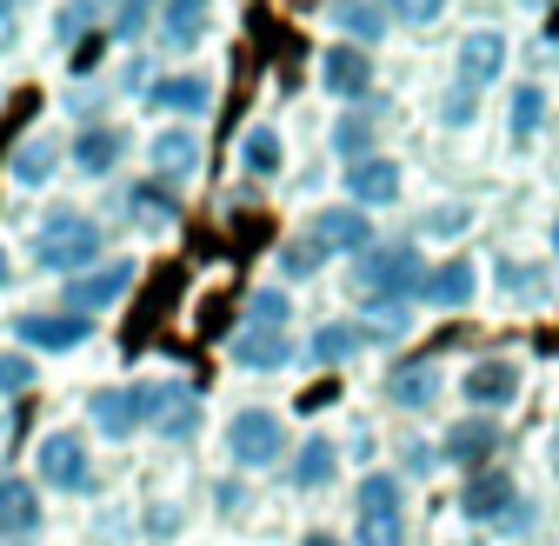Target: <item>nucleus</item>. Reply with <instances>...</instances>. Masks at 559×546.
I'll return each mask as SVG.
<instances>
[{
	"label": "nucleus",
	"mask_w": 559,
	"mask_h": 546,
	"mask_svg": "<svg viewBox=\"0 0 559 546\" xmlns=\"http://www.w3.org/2000/svg\"><path fill=\"white\" fill-rule=\"evenodd\" d=\"M360 273H367L373 294H393V300H400V294L419 287V253H413V247H386V253H373Z\"/></svg>",
	"instance_id": "obj_9"
},
{
	"label": "nucleus",
	"mask_w": 559,
	"mask_h": 546,
	"mask_svg": "<svg viewBox=\"0 0 559 546\" xmlns=\"http://www.w3.org/2000/svg\"><path fill=\"white\" fill-rule=\"evenodd\" d=\"M360 347H367V327H354V320H340V327H320V333H313V360H326V367L354 360Z\"/></svg>",
	"instance_id": "obj_22"
},
{
	"label": "nucleus",
	"mask_w": 559,
	"mask_h": 546,
	"mask_svg": "<svg viewBox=\"0 0 559 546\" xmlns=\"http://www.w3.org/2000/svg\"><path fill=\"white\" fill-rule=\"evenodd\" d=\"M307 546H340V539H326V533H307Z\"/></svg>",
	"instance_id": "obj_40"
},
{
	"label": "nucleus",
	"mask_w": 559,
	"mask_h": 546,
	"mask_svg": "<svg viewBox=\"0 0 559 546\" xmlns=\"http://www.w3.org/2000/svg\"><path fill=\"white\" fill-rule=\"evenodd\" d=\"M0 287H8V253H0Z\"/></svg>",
	"instance_id": "obj_41"
},
{
	"label": "nucleus",
	"mask_w": 559,
	"mask_h": 546,
	"mask_svg": "<svg viewBox=\"0 0 559 546\" xmlns=\"http://www.w3.org/2000/svg\"><path fill=\"white\" fill-rule=\"evenodd\" d=\"M133 207L147 214V221H167V214H174V207H167V193H154V187H140V193H133Z\"/></svg>",
	"instance_id": "obj_37"
},
{
	"label": "nucleus",
	"mask_w": 559,
	"mask_h": 546,
	"mask_svg": "<svg viewBox=\"0 0 559 546\" xmlns=\"http://www.w3.org/2000/svg\"><path fill=\"white\" fill-rule=\"evenodd\" d=\"M333 460H340V453H333V440H326V434H313V440L300 447V460H294V487H307V494H313V487H326V480H333Z\"/></svg>",
	"instance_id": "obj_24"
},
{
	"label": "nucleus",
	"mask_w": 559,
	"mask_h": 546,
	"mask_svg": "<svg viewBox=\"0 0 559 546\" xmlns=\"http://www.w3.org/2000/svg\"><path fill=\"white\" fill-rule=\"evenodd\" d=\"M14 34H21V14H14V8H0V47H8Z\"/></svg>",
	"instance_id": "obj_39"
},
{
	"label": "nucleus",
	"mask_w": 559,
	"mask_h": 546,
	"mask_svg": "<svg viewBox=\"0 0 559 546\" xmlns=\"http://www.w3.org/2000/svg\"><path fill=\"white\" fill-rule=\"evenodd\" d=\"M154 174L160 180H193L200 174V141L193 133H160L154 141Z\"/></svg>",
	"instance_id": "obj_19"
},
{
	"label": "nucleus",
	"mask_w": 559,
	"mask_h": 546,
	"mask_svg": "<svg viewBox=\"0 0 559 546\" xmlns=\"http://www.w3.org/2000/svg\"><path fill=\"white\" fill-rule=\"evenodd\" d=\"M552 473H559V440H552Z\"/></svg>",
	"instance_id": "obj_43"
},
{
	"label": "nucleus",
	"mask_w": 559,
	"mask_h": 546,
	"mask_svg": "<svg viewBox=\"0 0 559 546\" xmlns=\"http://www.w3.org/2000/svg\"><path fill=\"white\" fill-rule=\"evenodd\" d=\"M287 313H294V300L280 294V287H253V294H247V320H253V333H287Z\"/></svg>",
	"instance_id": "obj_25"
},
{
	"label": "nucleus",
	"mask_w": 559,
	"mask_h": 546,
	"mask_svg": "<svg viewBox=\"0 0 559 546\" xmlns=\"http://www.w3.org/2000/svg\"><path fill=\"white\" fill-rule=\"evenodd\" d=\"M360 546H400L406 539V500L393 473H367L360 480Z\"/></svg>",
	"instance_id": "obj_3"
},
{
	"label": "nucleus",
	"mask_w": 559,
	"mask_h": 546,
	"mask_svg": "<svg viewBox=\"0 0 559 546\" xmlns=\"http://www.w3.org/2000/svg\"><path fill=\"white\" fill-rule=\"evenodd\" d=\"M67 154H74V167H81V174H107V167H114V154H120V133H114V127H87Z\"/></svg>",
	"instance_id": "obj_23"
},
{
	"label": "nucleus",
	"mask_w": 559,
	"mask_h": 546,
	"mask_svg": "<svg viewBox=\"0 0 559 546\" xmlns=\"http://www.w3.org/2000/svg\"><path fill=\"white\" fill-rule=\"evenodd\" d=\"M206 21H214L206 8H167V14H160V34H167L174 47H193V40L206 34Z\"/></svg>",
	"instance_id": "obj_28"
},
{
	"label": "nucleus",
	"mask_w": 559,
	"mask_h": 546,
	"mask_svg": "<svg viewBox=\"0 0 559 546\" xmlns=\"http://www.w3.org/2000/svg\"><path fill=\"white\" fill-rule=\"evenodd\" d=\"M34 260L53 266V273H81L87 260H100V227L87 214H47V227L34 240Z\"/></svg>",
	"instance_id": "obj_1"
},
{
	"label": "nucleus",
	"mask_w": 559,
	"mask_h": 546,
	"mask_svg": "<svg viewBox=\"0 0 559 546\" xmlns=\"http://www.w3.org/2000/svg\"><path fill=\"white\" fill-rule=\"evenodd\" d=\"M486 447H493V420H473V427H460V434H447V460H479Z\"/></svg>",
	"instance_id": "obj_30"
},
{
	"label": "nucleus",
	"mask_w": 559,
	"mask_h": 546,
	"mask_svg": "<svg viewBox=\"0 0 559 546\" xmlns=\"http://www.w3.org/2000/svg\"><path fill=\"white\" fill-rule=\"evenodd\" d=\"M280 447H287V420L266 414V406L227 420V460H234V466H273Z\"/></svg>",
	"instance_id": "obj_4"
},
{
	"label": "nucleus",
	"mask_w": 559,
	"mask_h": 546,
	"mask_svg": "<svg viewBox=\"0 0 559 546\" xmlns=\"http://www.w3.org/2000/svg\"><path fill=\"white\" fill-rule=\"evenodd\" d=\"M386 21H393V14H380V8H333V27L360 34V40H380V34H386Z\"/></svg>",
	"instance_id": "obj_31"
},
{
	"label": "nucleus",
	"mask_w": 559,
	"mask_h": 546,
	"mask_svg": "<svg viewBox=\"0 0 559 546\" xmlns=\"http://www.w3.org/2000/svg\"><path fill=\"white\" fill-rule=\"evenodd\" d=\"M466 227H473V214H466V207H447V214H427V234H433V240H453V234H466Z\"/></svg>",
	"instance_id": "obj_35"
},
{
	"label": "nucleus",
	"mask_w": 559,
	"mask_h": 546,
	"mask_svg": "<svg viewBox=\"0 0 559 546\" xmlns=\"http://www.w3.org/2000/svg\"><path fill=\"white\" fill-rule=\"evenodd\" d=\"M507 67V40L500 34H466L460 40V87H493Z\"/></svg>",
	"instance_id": "obj_8"
},
{
	"label": "nucleus",
	"mask_w": 559,
	"mask_h": 546,
	"mask_svg": "<svg viewBox=\"0 0 559 546\" xmlns=\"http://www.w3.org/2000/svg\"><path fill=\"white\" fill-rule=\"evenodd\" d=\"M234 360L247 373H280V367L294 360V347H287V333H240L234 340Z\"/></svg>",
	"instance_id": "obj_15"
},
{
	"label": "nucleus",
	"mask_w": 559,
	"mask_h": 546,
	"mask_svg": "<svg viewBox=\"0 0 559 546\" xmlns=\"http://www.w3.org/2000/svg\"><path fill=\"white\" fill-rule=\"evenodd\" d=\"M433 114H440V127H466L473 120V87H447Z\"/></svg>",
	"instance_id": "obj_32"
},
{
	"label": "nucleus",
	"mask_w": 559,
	"mask_h": 546,
	"mask_svg": "<svg viewBox=\"0 0 559 546\" xmlns=\"http://www.w3.org/2000/svg\"><path fill=\"white\" fill-rule=\"evenodd\" d=\"M8 174H14L21 187H40V180L53 174V147H47V141H27V147L8 161Z\"/></svg>",
	"instance_id": "obj_29"
},
{
	"label": "nucleus",
	"mask_w": 559,
	"mask_h": 546,
	"mask_svg": "<svg viewBox=\"0 0 559 546\" xmlns=\"http://www.w3.org/2000/svg\"><path fill=\"white\" fill-rule=\"evenodd\" d=\"M466 400L473 406H513L520 400V367L513 360H479L466 373Z\"/></svg>",
	"instance_id": "obj_11"
},
{
	"label": "nucleus",
	"mask_w": 559,
	"mask_h": 546,
	"mask_svg": "<svg viewBox=\"0 0 559 546\" xmlns=\"http://www.w3.org/2000/svg\"><path fill=\"white\" fill-rule=\"evenodd\" d=\"M34 387V360L27 354H0V393H27Z\"/></svg>",
	"instance_id": "obj_33"
},
{
	"label": "nucleus",
	"mask_w": 559,
	"mask_h": 546,
	"mask_svg": "<svg viewBox=\"0 0 559 546\" xmlns=\"http://www.w3.org/2000/svg\"><path fill=\"white\" fill-rule=\"evenodd\" d=\"M160 400H167V387H100L87 400V414L107 440H127V434L147 427V414H160Z\"/></svg>",
	"instance_id": "obj_2"
},
{
	"label": "nucleus",
	"mask_w": 559,
	"mask_h": 546,
	"mask_svg": "<svg viewBox=\"0 0 559 546\" xmlns=\"http://www.w3.org/2000/svg\"><path fill=\"white\" fill-rule=\"evenodd\" d=\"M14 333L27 340V347H47V354H67V347H81V340L94 333V320H81V313H21L14 320Z\"/></svg>",
	"instance_id": "obj_7"
},
{
	"label": "nucleus",
	"mask_w": 559,
	"mask_h": 546,
	"mask_svg": "<svg viewBox=\"0 0 559 546\" xmlns=\"http://www.w3.org/2000/svg\"><path fill=\"white\" fill-rule=\"evenodd\" d=\"M160 427H167V440H187V434L200 427V406H193V400H180V406H174V414H167Z\"/></svg>",
	"instance_id": "obj_36"
},
{
	"label": "nucleus",
	"mask_w": 559,
	"mask_h": 546,
	"mask_svg": "<svg viewBox=\"0 0 559 546\" xmlns=\"http://www.w3.org/2000/svg\"><path fill=\"white\" fill-rule=\"evenodd\" d=\"M154 107H167V114H206V107H214V81H206V74L154 81Z\"/></svg>",
	"instance_id": "obj_18"
},
{
	"label": "nucleus",
	"mask_w": 559,
	"mask_h": 546,
	"mask_svg": "<svg viewBox=\"0 0 559 546\" xmlns=\"http://www.w3.org/2000/svg\"><path fill=\"white\" fill-rule=\"evenodd\" d=\"M280 161H287L280 133H273V127H247V141H240V167H247L253 180H266V174H280Z\"/></svg>",
	"instance_id": "obj_20"
},
{
	"label": "nucleus",
	"mask_w": 559,
	"mask_h": 546,
	"mask_svg": "<svg viewBox=\"0 0 559 546\" xmlns=\"http://www.w3.org/2000/svg\"><path fill=\"white\" fill-rule=\"evenodd\" d=\"M320 247H333V253H360L367 240H373V227H367V214L360 207H333V214H320Z\"/></svg>",
	"instance_id": "obj_16"
},
{
	"label": "nucleus",
	"mask_w": 559,
	"mask_h": 546,
	"mask_svg": "<svg viewBox=\"0 0 559 546\" xmlns=\"http://www.w3.org/2000/svg\"><path fill=\"white\" fill-rule=\"evenodd\" d=\"M386 400L393 406H433L440 400V360H413V367L386 373Z\"/></svg>",
	"instance_id": "obj_14"
},
{
	"label": "nucleus",
	"mask_w": 559,
	"mask_h": 546,
	"mask_svg": "<svg viewBox=\"0 0 559 546\" xmlns=\"http://www.w3.org/2000/svg\"><path fill=\"white\" fill-rule=\"evenodd\" d=\"M313 266H320V260H313V247H287V273H294V281H307Z\"/></svg>",
	"instance_id": "obj_38"
},
{
	"label": "nucleus",
	"mask_w": 559,
	"mask_h": 546,
	"mask_svg": "<svg viewBox=\"0 0 559 546\" xmlns=\"http://www.w3.org/2000/svg\"><path fill=\"white\" fill-rule=\"evenodd\" d=\"M0 526L8 533H34L40 526V500L27 480H0Z\"/></svg>",
	"instance_id": "obj_21"
},
{
	"label": "nucleus",
	"mask_w": 559,
	"mask_h": 546,
	"mask_svg": "<svg viewBox=\"0 0 559 546\" xmlns=\"http://www.w3.org/2000/svg\"><path fill=\"white\" fill-rule=\"evenodd\" d=\"M367 313H373V320H367V340H400V333L413 327L400 307H367Z\"/></svg>",
	"instance_id": "obj_34"
},
{
	"label": "nucleus",
	"mask_w": 559,
	"mask_h": 546,
	"mask_svg": "<svg viewBox=\"0 0 559 546\" xmlns=\"http://www.w3.org/2000/svg\"><path fill=\"white\" fill-rule=\"evenodd\" d=\"M466 520H500V513H513V473H473V487H466Z\"/></svg>",
	"instance_id": "obj_13"
},
{
	"label": "nucleus",
	"mask_w": 559,
	"mask_h": 546,
	"mask_svg": "<svg viewBox=\"0 0 559 546\" xmlns=\"http://www.w3.org/2000/svg\"><path fill=\"white\" fill-rule=\"evenodd\" d=\"M127 287H133V260H114L107 273H94V281H74V287H67V307H74L81 320H94V307L120 300Z\"/></svg>",
	"instance_id": "obj_10"
},
{
	"label": "nucleus",
	"mask_w": 559,
	"mask_h": 546,
	"mask_svg": "<svg viewBox=\"0 0 559 546\" xmlns=\"http://www.w3.org/2000/svg\"><path fill=\"white\" fill-rule=\"evenodd\" d=\"M346 187H354V200L360 207H386V200L400 193V167L380 154V161H360L354 174H346Z\"/></svg>",
	"instance_id": "obj_17"
},
{
	"label": "nucleus",
	"mask_w": 559,
	"mask_h": 546,
	"mask_svg": "<svg viewBox=\"0 0 559 546\" xmlns=\"http://www.w3.org/2000/svg\"><path fill=\"white\" fill-rule=\"evenodd\" d=\"M419 287H427V300H433L440 313H460V307L479 294V273H473V260H447V266H440V273H427Z\"/></svg>",
	"instance_id": "obj_12"
},
{
	"label": "nucleus",
	"mask_w": 559,
	"mask_h": 546,
	"mask_svg": "<svg viewBox=\"0 0 559 546\" xmlns=\"http://www.w3.org/2000/svg\"><path fill=\"white\" fill-rule=\"evenodd\" d=\"M552 253H559V221H552Z\"/></svg>",
	"instance_id": "obj_42"
},
{
	"label": "nucleus",
	"mask_w": 559,
	"mask_h": 546,
	"mask_svg": "<svg viewBox=\"0 0 559 546\" xmlns=\"http://www.w3.org/2000/svg\"><path fill=\"white\" fill-rule=\"evenodd\" d=\"M320 87H326L333 100H360V94L373 87L367 47H326V54H320Z\"/></svg>",
	"instance_id": "obj_6"
},
{
	"label": "nucleus",
	"mask_w": 559,
	"mask_h": 546,
	"mask_svg": "<svg viewBox=\"0 0 559 546\" xmlns=\"http://www.w3.org/2000/svg\"><path fill=\"white\" fill-rule=\"evenodd\" d=\"M333 154H346V161L360 167V161L373 154V127H367L360 114H346V120H333Z\"/></svg>",
	"instance_id": "obj_27"
},
{
	"label": "nucleus",
	"mask_w": 559,
	"mask_h": 546,
	"mask_svg": "<svg viewBox=\"0 0 559 546\" xmlns=\"http://www.w3.org/2000/svg\"><path fill=\"white\" fill-rule=\"evenodd\" d=\"M539 127H546V87H520L513 94V141L526 147Z\"/></svg>",
	"instance_id": "obj_26"
},
{
	"label": "nucleus",
	"mask_w": 559,
	"mask_h": 546,
	"mask_svg": "<svg viewBox=\"0 0 559 546\" xmlns=\"http://www.w3.org/2000/svg\"><path fill=\"white\" fill-rule=\"evenodd\" d=\"M34 473L47 487H60V494H87L94 487V460H87V440L81 434H47L40 440V453H34Z\"/></svg>",
	"instance_id": "obj_5"
}]
</instances>
